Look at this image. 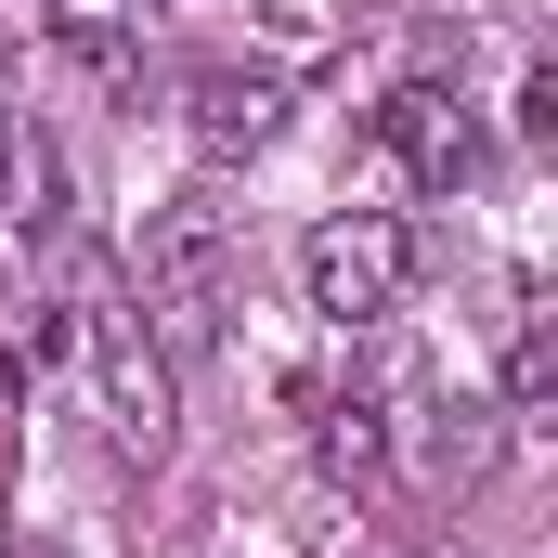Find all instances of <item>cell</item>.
<instances>
[{"mask_svg":"<svg viewBox=\"0 0 558 558\" xmlns=\"http://www.w3.org/2000/svg\"><path fill=\"white\" fill-rule=\"evenodd\" d=\"M143 312H156V351H221L247 274H234V221L221 208H156L143 221Z\"/></svg>","mask_w":558,"mask_h":558,"instance_id":"6da1fadb","label":"cell"},{"mask_svg":"<svg viewBox=\"0 0 558 558\" xmlns=\"http://www.w3.org/2000/svg\"><path fill=\"white\" fill-rule=\"evenodd\" d=\"M299 286H312V312H325V325H390V312H403V286H416V234H403V221H377V208H338V221H312V234H299Z\"/></svg>","mask_w":558,"mask_h":558,"instance_id":"7a4b0ae2","label":"cell"},{"mask_svg":"<svg viewBox=\"0 0 558 558\" xmlns=\"http://www.w3.org/2000/svg\"><path fill=\"white\" fill-rule=\"evenodd\" d=\"M92 377H105V428L156 454L169 441V351H156V325L131 312V286H92Z\"/></svg>","mask_w":558,"mask_h":558,"instance_id":"3957f363","label":"cell"},{"mask_svg":"<svg viewBox=\"0 0 558 558\" xmlns=\"http://www.w3.org/2000/svg\"><path fill=\"white\" fill-rule=\"evenodd\" d=\"M377 143H390V156L416 169L428 195H454V182H481V156H494V143H481V105H468L454 78H403V92L377 105Z\"/></svg>","mask_w":558,"mask_h":558,"instance_id":"277c9868","label":"cell"},{"mask_svg":"<svg viewBox=\"0 0 558 558\" xmlns=\"http://www.w3.org/2000/svg\"><path fill=\"white\" fill-rule=\"evenodd\" d=\"M182 118H195V143H208V156H260V143L286 131V92L260 78V65H208Z\"/></svg>","mask_w":558,"mask_h":558,"instance_id":"5b68a950","label":"cell"},{"mask_svg":"<svg viewBox=\"0 0 558 558\" xmlns=\"http://www.w3.org/2000/svg\"><path fill=\"white\" fill-rule=\"evenodd\" d=\"M312 454H325L338 481H377V468H390V403H377V390H338V403L312 416Z\"/></svg>","mask_w":558,"mask_h":558,"instance_id":"8992f818","label":"cell"},{"mask_svg":"<svg viewBox=\"0 0 558 558\" xmlns=\"http://www.w3.org/2000/svg\"><path fill=\"white\" fill-rule=\"evenodd\" d=\"M65 65H78V78H105V92H143V52L118 39V26H92V13H65Z\"/></svg>","mask_w":558,"mask_h":558,"instance_id":"52a82bcc","label":"cell"},{"mask_svg":"<svg viewBox=\"0 0 558 558\" xmlns=\"http://www.w3.org/2000/svg\"><path fill=\"white\" fill-rule=\"evenodd\" d=\"M546 390H558V351H546V325H520V351H507V428H546Z\"/></svg>","mask_w":558,"mask_h":558,"instance_id":"ba28073f","label":"cell"}]
</instances>
